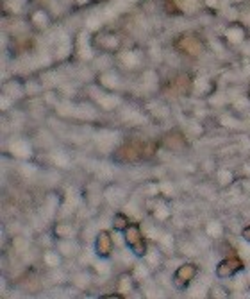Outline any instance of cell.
I'll list each match as a JSON object with an SVG mask.
<instances>
[{
	"mask_svg": "<svg viewBox=\"0 0 250 299\" xmlns=\"http://www.w3.org/2000/svg\"><path fill=\"white\" fill-rule=\"evenodd\" d=\"M125 240L131 247H134L136 254H145V242L143 237H141L140 230L136 228V226H131L125 230Z\"/></svg>",
	"mask_w": 250,
	"mask_h": 299,
	"instance_id": "1",
	"label": "cell"
},
{
	"mask_svg": "<svg viewBox=\"0 0 250 299\" xmlns=\"http://www.w3.org/2000/svg\"><path fill=\"white\" fill-rule=\"evenodd\" d=\"M241 267H243V263L239 262L238 258H229V260H225V262H221L220 265L216 267V274L220 276V278H230V276L236 274Z\"/></svg>",
	"mask_w": 250,
	"mask_h": 299,
	"instance_id": "2",
	"label": "cell"
},
{
	"mask_svg": "<svg viewBox=\"0 0 250 299\" xmlns=\"http://www.w3.org/2000/svg\"><path fill=\"white\" fill-rule=\"evenodd\" d=\"M97 249H99V254H102V256H107V254H111V249H113V240H111L109 233H100L99 238H97Z\"/></svg>",
	"mask_w": 250,
	"mask_h": 299,
	"instance_id": "3",
	"label": "cell"
},
{
	"mask_svg": "<svg viewBox=\"0 0 250 299\" xmlns=\"http://www.w3.org/2000/svg\"><path fill=\"white\" fill-rule=\"evenodd\" d=\"M195 274H197V269L193 265H182L179 270H177V278H179V281H189L191 278H195Z\"/></svg>",
	"mask_w": 250,
	"mask_h": 299,
	"instance_id": "4",
	"label": "cell"
},
{
	"mask_svg": "<svg viewBox=\"0 0 250 299\" xmlns=\"http://www.w3.org/2000/svg\"><path fill=\"white\" fill-rule=\"evenodd\" d=\"M207 231H209V235H213V237H218V235L221 233V226L218 224V222H211V224L207 226Z\"/></svg>",
	"mask_w": 250,
	"mask_h": 299,
	"instance_id": "5",
	"label": "cell"
},
{
	"mask_svg": "<svg viewBox=\"0 0 250 299\" xmlns=\"http://www.w3.org/2000/svg\"><path fill=\"white\" fill-rule=\"evenodd\" d=\"M45 260L49 262V265H56V263L59 262V256H56V254H52V253H47Z\"/></svg>",
	"mask_w": 250,
	"mask_h": 299,
	"instance_id": "6",
	"label": "cell"
},
{
	"mask_svg": "<svg viewBox=\"0 0 250 299\" xmlns=\"http://www.w3.org/2000/svg\"><path fill=\"white\" fill-rule=\"evenodd\" d=\"M229 38L232 41H239V40H241V31H239V29L229 31Z\"/></svg>",
	"mask_w": 250,
	"mask_h": 299,
	"instance_id": "7",
	"label": "cell"
},
{
	"mask_svg": "<svg viewBox=\"0 0 250 299\" xmlns=\"http://www.w3.org/2000/svg\"><path fill=\"white\" fill-rule=\"evenodd\" d=\"M123 226H125V217H123V215H116L115 228H123Z\"/></svg>",
	"mask_w": 250,
	"mask_h": 299,
	"instance_id": "8",
	"label": "cell"
},
{
	"mask_svg": "<svg viewBox=\"0 0 250 299\" xmlns=\"http://www.w3.org/2000/svg\"><path fill=\"white\" fill-rule=\"evenodd\" d=\"M34 18H36L38 24H43V18H45V17H43V13H38V15H36Z\"/></svg>",
	"mask_w": 250,
	"mask_h": 299,
	"instance_id": "9",
	"label": "cell"
},
{
	"mask_svg": "<svg viewBox=\"0 0 250 299\" xmlns=\"http://www.w3.org/2000/svg\"><path fill=\"white\" fill-rule=\"evenodd\" d=\"M243 237H245L246 240H250V228H246V230L243 231Z\"/></svg>",
	"mask_w": 250,
	"mask_h": 299,
	"instance_id": "10",
	"label": "cell"
},
{
	"mask_svg": "<svg viewBox=\"0 0 250 299\" xmlns=\"http://www.w3.org/2000/svg\"><path fill=\"white\" fill-rule=\"evenodd\" d=\"M207 4H209V6H213V4H214V0H207Z\"/></svg>",
	"mask_w": 250,
	"mask_h": 299,
	"instance_id": "11",
	"label": "cell"
}]
</instances>
